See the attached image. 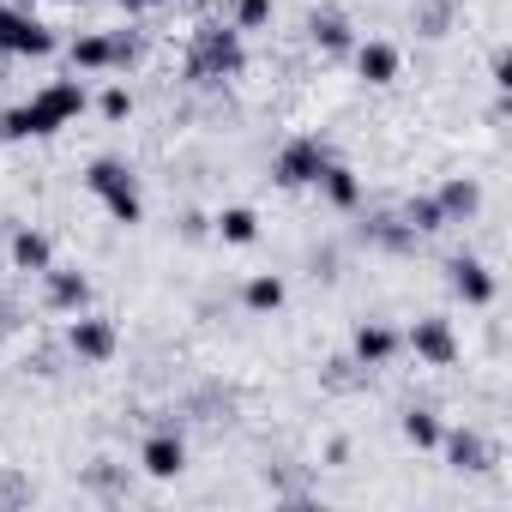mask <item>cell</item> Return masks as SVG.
I'll list each match as a JSON object with an SVG mask.
<instances>
[{"label": "cell", "instance_id": "cell-1", "mask_svg": "<svg viewBox=\"0 0 512 512\" xmlns=\"http://www.w3.org/2000/svg\"><path fill=\"white\" fill-rule=\"evenodd\" d=\"M79 109H85V91H79L73 79H61V85L37 91L31 103H19V109H7V115H0V133H7V139H43V133L67 127Z\"/></svg>", "mask_w": 512, "mask_h": 512}, {"label": "cell", "instance_id": "cell-2", "mask_svg": "<svg viewBox=\"0 0 512 512\" xmlns=\"http://www.w3.org/2000/svg\"><path fill=\"white\" fill-rule=\"evenodd\" d=\"M229 73H241V37H235V25H205L187 49V79L217 85Z\"/></svg>", "mask_w": 512, "mask_h": 512}, {"label": "cell", "instance_id": "cell-3", "mask_svg": "<svg viewBox=\"0 0 512 512\" xmlns=\"http://www.w3.org/2000/svg\"><path fill=\"white\" fill-rule=\"evenodd\" d=\"M91 193L109 205V217H121V223H133L139 217V181H133V169L127 163H115V157H103V163H91Z\"/></svg>", "mask_w": 512, "mask_h": 512}, {"label": "cell", "instance_id": "cell-4", "mask_svg": "<svg viewBox=\"0 0 512 512\" xmlns=\"http://www.w3.org/2000/svg\"><path fill=\"white\" fill-rule=\"evenodd\" d=\"M326 163H332V151H326L320 139H290V145L278 151V181H284V187H308V181L326 175Z\"/></svg>", "mask_w": 512, "mask_h": 512}, {"label": "cell", "instance_id": "cell-5", "mask_svg": "<svg viewBox=\"0 0 512 512\" xmlns=\"http://www.w3.org/2000/svg\"><path fill=\"white\" fill-rule=\"evenodd\" d=\"M67 350H73L79 362H109V356H115V326H109V320H79V326L67 332Z\"/></svg>", "mask_w": 512, "mask_h": 512}, {"label": "cell", "instance_id": "cell-6", "mask_svg": "<svg viewBox=\"0 0 512 512\" xmlns=\"http://www.w3.org/2000/svg\"><path fill=\"white\" fill-rule=\"evenodd\" d=\"M410 350H416L422 362H434V368H452V362H458V344H452V326H446V320H422V326L410 332Z\"/></svg>", "mask_w": 512, "mask_h": 512}, {"label": "cell", "instance_id": "cell-7", "mask_svg": "<svg viewBox=\"0 0 512 512\" xmlns=\"http://www.w3.org/2000/svg\"><path fill=\"white\" fill-rule=\"evenodd\" d=\"M446 272H452V290H458L464 302H488V296H494V278H488V266H482V260H470V253H458V260H452Z\"/></svg>", "mask_w": 512, "mask_h": 512}, {"label": "cell", "instance_id": "cell-8", "mask_svg": "<svg viewBox=\"0 0 512 512\" xmlns=\"http://www.w3.org/2000/svg\"><path fill=\"white\" fill-rule=\"evenodd\" d=\"M356 67H362L368 85H392V79H398V49H392V43H362V49H356Z\"/></svg>", "mask_w": 512, "mask_h": 512}, {"label": "cell", "instance_id": "cell-9", "mask_svg": "<svg viewBox=\"0 0 512 512\" xmlns=\"http://www.w3.org/2000/svg\"><path fill=\"white\" fill-rule=\"evenodd\" d=\"M181 458H187V452H181V434H151V440H145V452H139V464H145L151 476H175V470H181Z\"/></svg>", "mask_w": 512, "mask_h": 512}, {"label": "cell", "instance_id": "cell-10", "mask_svg": "<svg viewBox=\"0 0 512 512\" xmlns=\"http://www.w3.org/2000/svg\"><path fill=\"white\" fill-rule=\"evenodd\" d=\"M446 458H452V470H470V476L494 464V452H488V440H482V434H470V428L446 440Z\"/></svg>", "mask_w": 512, "mask_h": 512}, {"label": "cell", "instance_id": "cell-11", "mask_svg": "<svg viewBox=\"0 0 512 512\" xmlns=\"http://www.w3.org/2000/svg\"><path fill=\"white\" fill-rule=\"evenodd\" d=\"M127 55H133V37H85L73 49L79 67H109V61H127Z\"/></svg>", "mask_w": 512, "mask_h": 512}, {"label": "cell", "instance_id": "cell-12", "mask_svg": "<svg viewBox=\"0 0 512 512\" xmlns=\"http://www.w3.org/2000/svg\"><path fill=\"white\" fill-rule=\"evenodd\" d=\"M476 199H482V193H476V181H446V187L434 193V205H440V217H446V223H464V217L476 211Z\"/></svg>", "mask_w": 512, "mask_h": 512}, {"label": "cell", "instance_id": "cell-13", "mask_svg": "<svg viewBox=\"0 0 512 512\" xmlns=\"http://www.w3.org/2000/svg\"><path fill=\"white\" fill-rule=\"evenodd\" d=\"M392 350H398V332H392V326H362V332H356V362L374 368V362H386Z\"/></svg>", "mask_w": 512, "mask_h": 512}, {"label": "cell", "instance_id": "cell-14", "mask_svg": "<svg viewBox=\"0 0 512 512\" xmlns=\"http://www.w3.org/2000/svg\"><path fill=\"white\" fill-rule=\"evenodd\" d=\"M308 31H314V43H320V49H332V55H344V49H350V25H344V13H314V19H308Z\"/></svg>", "mask_w": 512, "mask_h": 512}, {"label": "cell", "instance_id": "cell-15", "mask_svg": "<svg viewBox=\"0 0 512 512\" xmlns=\"http://www.w3.org/2000/svg\"><path fill=\"white\" fill-rule=\"evenodd\" d=\"M85 296H91V284L79 272H49V302L55 308H85Z\"/></svg>", "mask_w": 512, "mask_h": 512}, {"label": "cell", "instance_id": "cell-16", "mask_svg": "<svg viewBox=\"0 0 512 512\" xmlns=\"http://www.w3.org/2000/svg\"><path fill=\"white\" fill-rule=\"evenodd\" d=\"M13 260H19L25 272H49V241H43L37 229H19V241H13Z\"/></svg>", "mask_w": 512, "mask_h": 512}, {"label": "cell", "instance_id": "cell-17", "mask_svg": "<svg viewBox=\"0 0 512 512\" xmlns=\"http://www.w3.org/2000/svg\"><path fill=\"white\" fill-rule=\"evenodd\" d=\"M320 187L332 193V205H356V199H362V187H356V175H350L344 163H326V175H320Z\"/></svg>", "mask_w": 512, "mask_h": 512}, {"label": "cell", "instance_id": "cell-18", "mask_svg": "<svg viewBox=\"0 0 512 512\" xmlns=\"http://www.w3.org/2000/svg\"><path fill=\"white\" fill-rule=\"evenodd\" d=\"M217 235L235 241V247H247L253 235H260V217H253V211H223V217H217Z\"/></svg>", "mask_w": 512, "mask_h": 512}, {"label": "cell", "instance_id": "cell-19", "mask_svg": "<svg viewBox=\"0 0 512 512\" xmlns=\"http://www.w3.org/2000/svg\"><path fill=\"white\" fill-rule=\"evenodd\" d=\"M404 223H410L416 235H434V229H446V217H440V205H434V199H410V205H404Z\"/></svg>", "mask_w": 512, "mask_h": 512}, {"label": "cell", "instance_id": "cell-20", "mask_svg": "<svg viewBox=\"0 0 512 512\" xmlns=\"http://www.w3.org/2000/svg\"><path fill=\"white\" fill-rule=\"evenodd\" d=\"M404 440H410V446H434V440H440L434 410H404Z\"/></svg>", "mask_w": 512, "mask_h": 512}, {"label": "cell", "instance_id": "cell-21", "mask_svg": "<svg viewBox=\"0 0 512 512\" xmlns=\"http://www.w3.org/2000/svg\"><path fill=\"white\" fill-rule=\"evenodd\" d=\"M278 302H284V284H278V278H253V284H247V308H253V314H266V308H278Z\"/></svg>", "mask_w": 512, "mask_h": 512}, {"label": "cell", "instance_id": "cell-22", "mask_svg": "<svg viewBox=\"0 0 512 512\" xmlns=\"http://www.w3.org/2000/svg\"><path fill=\"white\" fill-rule=\"evenodd\" d=\"M25 500H31V482L13 476V470H0V512H7V506H25Z\"/></svg>", "mask_w": 512, "mask_h": 512}, {"label": "cell", "instance_id": "cell-23", "mask_svg": "<svg viewBox=\"0 0 512 512\" xmlns=\"http://www.w3.org/2000/svg\"><path fill=\"white\" fill-rule=\"evenodd\" d=\"M266 13H272V0H241V31L266 25Z\"/></svg>", "mask_w": 512, "mask_h": 512}, {"label": "cell", "instance_id": "cell-24", "mask_svg": "<svg viewBox=\"0 0 512 512\" xmlns=\"http://www.w3.org/2000/svg\"><path fill=\"white\" fill-rule=\"evenodd\" d=\"M446 25H452V13H446V7H428V13H422V31H428V37H440Z\"/></svg>", "mask_w": 512, "mask_h": 512}, {"label": "cell", "instance_id": "cell-25", "mask_svg": "<svg viewBox=\"0 0 512 512\" xmlns=\"http://www.w3.org/2000/svg\"><path fill=\"white\" fill-rule=\"evenodd\" d=\"M127 109H133V97H127V91H109V97H103V115H109V121H121Z\"/></svg>", "mask_w": 512, "mask_h": 512}, {"label": "cell", "instance_id": "cell-26", "mask_svg": "<svg viewBox=\"0 0 512 512\" xmlns=\"http://www.w3.org/2000/svg\"><path fill=\"white\" fill-rule=\"evenodd\" d=\"M121 7H133V13H139V7H163V0H121Z\"/></svg>", "mask_w": 512, "mask_h": 512}]
</instances>
